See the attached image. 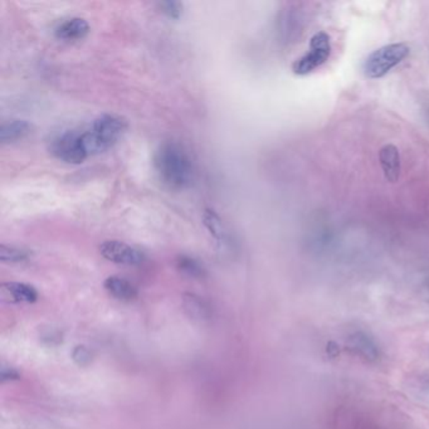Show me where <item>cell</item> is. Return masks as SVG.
<instances>
[{"instance_id": "52a82bcc", "label": "cell", "mask_w": 429, "mask_h": 429, "mask_svg": "<svg viewBox=\"0 0 429 429\" xmlns=\"http://www.w3.org/2000/svg\"><path fill=\"white\" fill-rule=\"evenodd\" d=\"M379 160L383 169L384 177L390 183H396L401 177V153L395 145H384L379 151Z\"/></svg>"}, {"instance_id": "30bf717a", "label": "cell", "mask_w": 429, "mask_h": 429, "mask_svg": "<svg viewBox=\"0 0 429 429\" xmlns=\"http://www.w3.org/2000/svg\"><path fill=\"white\" fill-rule=\"evenodd\" d=\"M103 286L111 296L121 301H131L138 296L136 287L134 286L130 281L119 276H111L109 278H106Z\"/></svg>"}, {"instance_id": "ba28073f", "label": "cell", "mask_w": 429, "mask_h": 429, "mask_svg": "<svg viewBox=\"0 0 429 429\" xmlns=\"http://www.w3.org/2000/svg\"><path fill=\"white\" fill-rule=\"evenodd\" d=\"M1 298L14 303H35L38 300V292L35 287L23 282H4L0 286Z\"/></svg>"}, {"instance_id": "d6986e66", "label": "cell", "mask_w": 429, "mask_h": 429, "mask_svg": "<svg viewBox=\"0 0 429 429\" xmlns=\"http://www.w3.org/2000/svg\"><path fill=\"white\" fill-rule=\"evenodd\" d=\"M20 378V374L18 372L17 369H14L12 366L1 365L0 368V380L1 383L6 382H13Z\"/></svg>"}, {"instance_id": "4fadbf2b", "label": "cell", "mask_w": 429, "mask_h": 429, "mask_svg": "<svg viewBox=\"0 0 429 429\" xmlns=\"http://www.w3.org/2000/svg\"><path fill=\"white\" fill-rule=\"evenodd\" d=\"M32 256V253L14 246H6L1 245L0 246V261L4 264H20L27 261Z\"/></svg>"}, {"instance_id": "e0dca14e", "label": "cell", "mask_w": 429, "mask_h": 429, "mask_svg": "<svg viewBox=\"0 0 429 429\" xmlns=\"http://www.w3.org/2000/svg\"><path fill=\"white\" fill-rule=\"evenodd\" d=\"M353 346L360 354L365 355V356H374L375 353H377L375 346H372V343L365 336H360V335H358L356 338H354V345Z\"/></svg>"}, {"instance_id": "277c9868", "label": "cell", "mask_w": 429, "mask_h": 429, "mask_svg": "<svg viewBox=\"0 0 429 429\" xmlns=\"http://www.w3.org/2000/svg\"><path fill=\"white\" fill-rule=\"evenodd\" d=\"M49 150L57 159L69 164H80L87 159L78 131H66L57 135L52 140Z\"/></svg>"}, {"instance_id": "ac0fdd59", "label": "cell", "mask_w": 429, "mask_h": 429, "mask_svg": "<svg viewBox=\"0 0 429 429\" xmlns=\"http://www.w3.org/2000/svg\"><path fill=\"white\" fill-rule=\"evenodd\" d=\"M72 358L75 360L76 364L80 366H86L91 363V353L87 349L86 346H76Z\"/></svg>"}, {"instance_id": "8992f818", "label": "cell", "mask_w": 429, "mask_h": 429, "mask_svg": "<svg viewBox=\"0 0 429 429\" xmlns=\"http://www.w3.org/2000/svg\"><path fill=\"white\" fill-rule=\"evenodd\" d=\"M127 121L120 116L106 114L98 116L90 129L111 149L127 131Z\"/></svg>"}, {"instance_id": "5bb4252c", "label": "cell", "mask_w": 429, "mask_h": 429, "mask_svg": "<svg viewBox=\"0 0 429 429\" xmlns=\"http://www.w3.org/2000/svg\"><path fill=\"white\" fill-rule=\"evenodd\" d=\"M177 269L183 272L184 275L189 276L193 278H201L206 275L204 267L199 264V261L189 256H180L177 258Z\"/></svg>"}, {"instance_id": "5b68a950", "label": "cell", "mask_w": 429, "mask_h": 429, "mask_svg": "<svg viewBox=\"0 0 429 429\" xmlns=\"http://www.w3.org/2000/svg\"><path fill=\"white\" fill-rule=\"evenodd\" d=\"M98 251L105 259L124 266H139L145 261V254L140 249L121 240H105Z\"/></svg>"}, {"instance_id": "7a4b0ae2", "label": "cell", "mask_w": 429, "mask_h": 429, "mask_svg": "<svg viewBox=\"0 0 429 429\" xmlns=\"http://www.w3.org/2000/svg\"><path fill=\"white\" fill-rule=\"evenodd\" d=\"M411 48L406 43H392L380 47L366 58L364 72L369 78H382L409 56Z\"/></svg>"}, {"instance_id": "ffe728a7", "label": "cell", "mask_w": 429, "mask_h": 429, "mask_svg": "<svg viewBox=\"0 0 429 429\" xmlns=\"http://www.w3.org/2000/svg\"><path fill=\"white\" fill-rule=\"evenodd\" d=\"M427 116H428V120H429V106H428V109H427Z\"/></svg>"}, {"instance_id": "7c38bea8", "label": "cell", "mask_w": 429, "mask_h": 429, "mask_svg": "<svg viewBox=\"0 0 429 429\" xmlns=\"http://www.w3.org/2000/svg\"><path fill=\"white\" fill-rule=\"evenodd\" d=\"M183 306L187 315L189 316L192 320L203 322L212 317V310L209 305L203 298L193 293H187L184 296Z\"/></svg>"}, {"instance_id": "8fae6325", "label": "cell", "mask_w": 429, "mask_h": 429, "mask_svg": "<svg viewBox=\"0 0 429 429\" xmlns=\"http://www.w3.org/2000/svg\"><path fill=\"white\" fill-rule=\"evenodd\" d=\"M32 131V125L27 120H11L3 122L0 127V141L11 143L19 141L28 136Z\"/></svg>"}, {"instance_id": "9a60e30c", "label": "cell", "mask_w": 429, "mask_h": 429, "mask_svg": "<svg viewBox=\"0 0 429 429\" xmlns=\"http://www.w3.org/2000/svg\"><path fill=\"white\" fill-rule=\"evenodd\" d=\"M203 223L216 240H223L224 225L222 219L213 209H206V212L203 214Z\"/></svg>"}, {"instance_id": "6da1fadb", "label": "cell", "mask_w": 429, "mask_h": 429, "mask_svg": "<svg viewBox=\"0 0 429 429\" xmlns=\"http://www.w3.org/2000/svg\"><path fill=\"white\" fill-rule=\"evenodd\" d=\"M155 170L170 189H185L193 182L194 169L189 155L182 145L164 143L154 155Z\"/></svg>"}, {"instance_id": "2e32d148", "label": "cell", "mask_w": 429, "mask_h": 429, "mask_svg": "<svg viewBox=\"0 0 429 429\" xmlns=\"http://www.w3.org/2000/svg\"><path fill=\"white\" fill-rule=\"evenodd\" d=\"M159 6H160L161 12L172 19H177L183 14V4L180 1H174V0L161 1Z\"/></svg>"}, {"instance_id": "9c48e42d", "label": "cell", "mask_w": 429, "mask_h": 429, "mask_svg": "<svg viewBox=\"0 0 429 429\" xmlns=\"http://www.w3.org/2000/svg\"><path fill=\"white\" fill-rule=\"evenodd\" d=\"M90 32V25L83 18H71L58 25L54 35L58 40H76L85 38Z\"/></svg>"}, {"instance_id": "3957f363", "label": "cell", "mask_w": 429, "mask_h": 429, "mask_svg": "<svg viewBox=\"0 0 429 429\" xmlns=\"http://www.w3.org/2000/svg\"><path fill=\"white\" fill-rule=\"evenodd\" d=\"M331 54V42L330 35L325 32L316 33L310 40V52L298 58L292 66L293 74L298 76H306L314 72L316 69L327 64Z\"/></svg>"}]
</instances>
